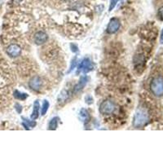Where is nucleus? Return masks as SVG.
Masks as SVG:
<instances>
[{
  "instance_id": "4468645a",
  "label": "nucleus",
  "mask_w": 163,
  "mask_h": 163,
  "mask_svg": "<svg viewBox=\"0 0 163 163\" xmlns=\"http://www.w3.org/2000/svg\"><path fill=\"white\" fill-rule=\"evenodd\" d=\"M49 108V102L47 100H43L42 102V110H41V114L42 116H44L46 113H47V110H48Z\"/></svg>"
},
{
  "instance_id": "20e7f679",
  "label": "nucleus",
  "mask_w": 163,
  "mask_h": 163,
  "mask_svg": "<svg viewBox=\"0 0 163 163\" xmlns=\"http://www.w3.org/2000/svg\"><path fill=\"white\" fill-rule=\"evenodd\" d=\"M120 26H121L120 21L117 18H112L107 26V32L109 34H115L119 30Z\"/></svg>"
},
{
  "instance_id": "7ed1b4c3",
  "label": "nucleus",
  "mask_w": 163,
  "mask_h": 163,
  "mask_svg": "<svg viewBox=\"0 0 163 163\" xmlns=\"http://www.w3.org/2000/svg\"><path fill=\"white\" fill-rule=\"evenodd\" d=\"M115 110V104L109 100H106L101 103L100 106V113L104 115L111 114Z\"/></svg>"
},
{
  "instance_id": "423d86ee",
  "label": "nucleus",
  "mask_w": 163,
  "mask_h": 163,
  "mask_svg": "<svg viewBox=\"0 0 163 163\" xmlns=\"http://www.w3.org/2000/svg\"><path fill=\"white\" fill-rule=\"evenodd\" d=\"M29 86H30V88H31L32 90H34V91H40L42 87V80L41 79L40 77L34 76V78H32V79H30Z\"/></svg>"
},
{
  "instance_id": "f257e3e1",
  "label": "nucleus",
  "mask_w": 163,
  "mask_h": 163,
  "mask_svg": "<svg viewBox=\"0 0 163 163\" xmlns=\"http://www.w3.org/2000/svg\"><path fill=\"white\" fill-rule=\"evenodd\" d=\"M148 122V114L144 108H138L136 111L135 117H134L133 125L136 128H140L146 125Z\"/></svg>"
},
{
  "instance_id": "f8f14e48",
  "label": "nucleus",
  "mask_w": 163,
  "mask_h": 163,
  "mask_svg": "<svg viewBox=\"0 0 163 163\" xmlns=\"http://www.w3.org/2000/svg\"><path fill=\"white\" fill-rule=\"evenodd\" d=\"M14 97L16 98V99H17V100H26V98L28 97V95L26 93H21V92H20L19 91H14Z\"/></svg>"
},
{
  "instance_id": "6ab92c4d",
  "label": "nucleus",
  "mask_w": 163,
  "mask_h": 163,
  "mask_svg": "<svg viewBox=\"0 0 163 163\" xmlns=\"http://www.w3.org/2000/svg\"><path fill=\"white\" fill-rule=\"evenodd\" d=\"M70 47H71V49H72L73 52H77V51H79V49H78V47H77L76 45L71 44L70 45Z\"/></svg>"
},
{
  "instance_id": "dca6fc26",
  "label": "nucleus",
  "mask_w": 163,
  "mask_h": 163,
  "mask_svg": "<svg viewBox=\"0 0 163 163\" xmlns=\"http://www.w3.org/2000/svg\"><path fill=\"white\" fill-rule=\"evenodd\" d=\"M80 116L83 117V119L84 120V122H87L88 121V119H89V113H88V112H87V109H85V108L81 109Z\"/></svg>"
},
{
  "instance_id": "f03ea898",
  "label": "nucleus",
  "mask_w": 163,
  "mask_h": 163,
  "mask_svg": "<svg viewBox=\"0 0 163 163\" xmlns=\"http://www.w3.org/2000/svg\"><path fill=\"white\" fill-rule=\"evenodd\" d=\"M150 89L156 96L163 95V79L156 78L153 79L151 83Z\"/></svg>"
},
{
  "instance_id": "1a4fd4ad",
  "label": "nucleus",
  "mask_w": 163,
  "mask_h": 163,
  "mask_svg": "<svg viewBox=\"0 0 163 163\" xmlns=\"http://www.w3.org/2000/svg\"><path fill=\"white\" fill-rule=\"evenodd\" d=\"M87 82H88V78L86 76H83L80 79V80H79V82L78 83H77L76 85H75V87H74V93H78V92H79V91H81V90L83 89V87L86 86V84L87 83Z\"/></svg>"
},
{
  "instance_id": "6e6552de",
  "label": "nucleus",
  "mask_w": 163,
  "mask_h": 163,
  "mask_svg": "<svg viewBox=\"0 0 163 163\" xmlns=\"http://www.w3.org/2000/svg\"><path fill=\"white\" fill-rule=\"evenodd\" d=\"M47 40H48V36H47V34L45 32L38 31L34 34V41L35 42V44L42 45Z\"/></svg>"
},
{
  "instance_id": "a211bd4d",
  "label": "nucleus",
  "mask_w": 163,
  "mask_h": 163,
  "mask_svg": "<svg viewBox=\"0 0 163 163\" xmlns=\"http://www.w3.org/2000/svg\"><path fill=\"white\" fill-rule=\"evenodd\" d=\"M77 60L76 59H74V60H73V61H72V65H71V68H70V71H69V73L70 72H71V71H72L73 70H74V68H75V67H76V61Z\"/></svg>"
},
{
  "instance_id": "9b49d317",
  "label": "nucleus",
  "mask_w": 163,
  "mask_h": 163,
  "mask_svg": "<svg viewBox=\"0 0 163 163\" xmlns=\"http://www.w3.org/2000/svg\"><path fill=\"white\" fill-rule=\"evenodd\" d=\"M58 121H59V118H58L57 117H54L51 121H50V122H49L48 130H51V131L56 130L58 126Z\"/></svg>"
},
{
  "instance_id": "39448f33",
  "label": "nucleus",
  "mask_w": 163,
  "mask_h": 163,
  "mask_svg": "<svg viewBox=\"0 0 163 163\" xmlns=\"http://www.w3.org/2000/svg\"><path fill=\"white\" fill-rule=\"evenodd\" d=\"M94 69V65L91 60L88 58H85L82 60L79 66V70L83 73H88Z\"/></svg>"
},
{
  "instance_id": "f3484780",
  "label": "nucleus",
  "mask_w": 163,
  "mask_h": 163,
  "mask_svg": "<svg viewBox=\"0 0 163 163\" xmlns=\"http://www.w3.org/2000/svg\"><path fill=\"white\" fill-rule=\"evenodd\" d=\"M118 1L119 0H110V6H109V10H108L109 12H111L113 9L114 8Z\"/></svg>"
},
{
  "instance_id": "412c9836",
  "label": "nucleus",
  "mask_w": 163,
  "mask_h": 163,
  "mask_svg": "<svg viewBox=\"0 0 163 163\" xmlns=\"http://www.w3.org/2000/svg\"><path fill=\"white\" fill-rule=\"evenodd\" d=\"M16 109H17V111L19 113H21V110H22V106L19 104H16Z\"/></svg>"
},
{
  "instance_id": "0eeeda50",
  "label": "nucleus",
  "mask_w": 163,
  "mask_h": 163,
  "mask_svg": "<svg viewBox=\"0 0 163 163\" xmlns=\"http://www.w3.org/2000/svg\"><path fill=\"white\" fill-rule=\"evenodd\" d=\"M7 53L8 54V55H10L11 57H17L21 55V47L19 45L15 44V43L11 44L7 48Z\"/></svg>"
},
{
  "instance_id": "4be33fe9",
  "label": "nucleus",
  "mask_w": 163,
  "mask_h": 163,
  "mask_svg": "<svg viewBox=\"0 0 163 163\" xmlns=\"http://www.w3.org/2000/svg\"><path fill=\"white\" fill-rule=\"evenodd\" d=\"M160 43L163 44V29L161 32V36H160Z\"/></svg>"
},
{
  "instance_id": "2eb2a0df",
  "label": "nucleus",
  "mask_w": 163,
  "mask_h": 163,
  "mask_svg": "<svg viewBox=\"0 0 163 163\" xmlns=\"http://www.w3.org/2000/svg\"><path fill=\"white\" fill-rule=\"evenodd\" d=\"M22 119H23V125L25 126V127H26V129H28V127H34L35 126H36L37 123L35 122L34 121H29L28 119L26 118H24V117H22Z\"/></svg>"
},
{
  "instance_id": "ddd939ff",
  "label": "nucleus",
  "mask_w": 163,
  "mask_h": 163,
  "mask_svg": "<svg viewBox=\"0 0 163 163\" xmlns=\"http://www.w3.org/2000/svg\"><path fill=\"white\" fill-rule=\"evenodd\" d=\"M68 97H69L68 92L65 90V91H62L61 93H60V95H59V97H58V102H59L60 104V103H63V102L67 100Z\"/></svg>"
},
{
  "instance_id": "aec40b11",
  "label": "nucleus",
  "mask_w": 163,
  "mask_h": 163,
  "mask_svg": "<svg viewBox=\"0 0 163 163\" xmlns=\"http://www.w3.org/2000/svg\"><path fill=\"white\" fill-rule=\"evenodd\" d=\"M158 15L160 17V18H161V20L163 21V7H161V8L158 10Z\"/></svg>"
},
{
  "instance_id": "9d476101",
  "label": "nucleus",
  "mask_w": 163,
  "mask_h": 163,
  "mask_svg": "<svg viewBox=\"0 0 163 163\" xmlns=\"http://www.w3.org/2000/svg\"><path fill=\"white\" fill-rule=\"evenodd\" d=\"M39 108H40V106H39V102L38 100H35L34 103V108H33V112H32L31 114V119L33 120H36L37 118L39 116Z\"/></svg>"
}]
</instances>
